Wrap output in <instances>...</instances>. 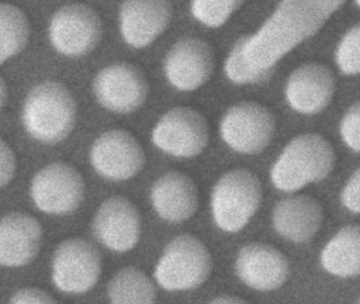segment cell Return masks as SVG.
<instances>
[{
  "label": "cell",
  "mask_w": 360,
  "mask_h": 304,
  "mask_svg": "<svg viewBox=\"0 0 360 304\" xmlns=\"http://www.w3.org/2000/svg\"><path fill=\"white\" fill-rule=\"evenodd\" d=\"M142 221L134 203L123 196H111L101 204L94 217L96 238L117 253L131 251L140 240Z\"/></svg>",
  "instance_id": "13"
},
{
  "label": "cell",
  "mask_w": 360,
  "mask_h": 304,
  "mask_svg": "<svg viewBox=\"0 0 360 304\" xmlns=\"http://www.w3.org/2000/svg\"><path fill=\"white\" fill-rule=\"evenodd\" d=\"M334 164L330 141L318 133H305L285 146L271 168V182L281 191H298L326 179Z\"/></svg>",
  "instance_id": "2"
},
{
  "label": "cell",
  "mask_w": 360,
  "mask_h": 304,
  "mask_svg": "<svg viewBox=\"0 0 360 304\" xmlns=\"http://www.w3.org/2000/svg\"><path fill=\"white\" fill-rule=\"evenodd\" d=\"M7 101V84L3 77H0V109L4 107Z\"/></svg>",
  "instance_id": "31"
},
{
  "label": "cell",
  "mask_w": 360,
  "mask_h": 304,
  "mask_svg": "<svg viewBox=\"0 0 360 304\" xmlns=\"http://www.w3.org/2000/svg\"><path fill=\"white\" fill-rule=\"evenodd\" d=\"M275 130L271 112L254 101H243L229 108L220 126L223 141L243 154L262 152L273 139Z\"/></svg>",
  "instance_id": "7"
},
{
  "label": "cell",
  "mask_w": 360,
  "mask_h": 304,
  "mask_svg": "<svg viewBox=\"0 0 360 304\" xmlns=\"http://www.w3.org/2000/svg\"><path fill=\"white\" fill-rule=\"evenodd\" d=\"M214 56L212 46L195 37L176 42L165 58L168 82L180 91L189 92L203 86L214 72Z\"/></svg>",
  "instance_id": "14"
},
{
  "label": "cell",
  "mask_w": 360,
  "mask_h": 304,
  "mask_svg": "<svg viewBox=\"0 0 360 304\" xmlns=\"http://www.w3.org/2000/svg\"><path fill=\"white\" fill-rule=\"evenodd\" d=\"M11 303H54L56 302V299H53L52 296L46 291H41L39 289H22L20 291H16L13 296H12Z\"/></svg>",
  "instance_id": "29"
},
{
  "label": "cell",
  "mask_w": 360,
  "mask_h": 304,
  "mask_svg": "<svg viewBox=\"0 0 360 304\" xmlns=\"http://www.w3.org/2000/svg\"><path fill=\"white\" fill-rule=\"evenodd\" d=\"M262 187L258 177L246 169L223 175L212 192L214 223L226 232L243 229L260 207Z\"/></svg>",
  "instance_id": "4"
},
{
  "label": "cell",
  "mask_w": 360,
  "mask_h": 304,
  "mask_svg": "<svg viewBox=\"0 0 360 304\" xmlns=\"http://www.w3.org/2000/svg\"><path fill=\"white\" fill-rule=\"evenodd\" d=\"M359 25H355L345 33L337 48V65L345 75H356L359 72Z\"/></svg>",
  "instance_id": "25"
},
{
  "label": "cell",
  "mask_w": 360,
  "mask_h": 304,
  "mask_svg": "<svg viewBox=\"0 0 360 304\" xmlns=\"http://www.w3.org/2000/svg\"><path fill=\"white\" fill-rule=\"evenodd\" d=\"M102 272L100 251L83 239L58 245L52 260V279L60 291L84 293L94 289Z\"/></svg>",
  "instance_id": "10"
},
{
  "label": "cell",
  "mask_w": 360,
  "mask_h": 304,
  "mask_svg": "<svg viewBox=\"0 0 360 304\" xmlns=\"http://www.w3.org/2000/svg\"><path fill=\"white\" fill-rule=\"evenodd\" d=\"M90 160L98 175L111 181L134 177L145 163L144 150L138 139L127 131H107L94 141Z\"/></svg>",
  "instance_id": "12"
},
{
  "label": "cell",
  "mask_w": 360,
  "mask_h": 304,
  "mask_svg": "<svg viewBox=\"0 0 360 304\" xmlns=\"http://www.w3.org/2000/svg\"><path fill=\"white\" fill-rule=\"evenodd\" d=\"M30 25L13 4H0V65L20 54L28 44Z\"/></svg>",
  "instance_id": "23"
},
{
  "label": "cell",
  "mask_w": 360,
  "mask_h": 304,
  "mask_svg": "<svg viewBox=\"0 0 360 304\" xmlns=\"http://www.w3.org/2000/svg\"><path fill=\"white\" fill-rule=\"evenodd\" d=\"M31 196L37 208L50 215H68L85 198L81 173L65 163H52L39 170L31 183Z\"/></svg>",
  "instance_id": "9"
},
{
  "label": "cell",
  "mask_w": 360,
  "mask_h": 304,
  "mask_svg": "<svg viewBox=\"0 0 360 304\" xmlns=\"http://www.w3.org/2000/svg\"><path fill=\"white\" fill-rule=\"evenodd\" d=\"M359 169H356L341 192V203L347 210L354 213H359Z\"/></svg>",
  "instance_id": "27"
},
{
  "label": "cell",
  "mask_w": 360,
  "mask_h": 304,
  "mask_svg": "<svg viewBox=\"0 0 360 304\" xmlns=\"http://www.w3.org/2000/svg\"><path fill=\"white\" fill-rule=\"evenodd\" d=\"M150 198L158 215L172 223L191 219L199 205L195 182L179 171L162 175L151 188Z\"/></svg>",
  "instance_id": "19"
},
{
  "label": "cell",
  "mask_w": 360,
  "mask_h": 304,
  "mask_svg": "<svg viewBox=\"0 0 360 304\" xmlns=\"http://www.w3.org/2000/svg\"><path fill=\"white\" fill-rule=\"evenodd\" d=\"M236 272L244 284L260 291L280 289L290 276V263L283 253L265 243L252 242L238 251Z\"/></svg>",
  "instance_id": "15"
},
{
  "label": "cell",
  "mask_w": 360,
  "mask_h": 304,
  "mask_svg": "<svg viewBox=\"0 0 360 304\" xmlns=\"http://www.w3.org/2000/svg\"><path fill=\"white\" fill-rule=\"evenodd\" d=\"M16 171V158L11 148L0 139V187H5Z\"/></svg>",
  "instance_id": "28"
},
{
  "label": "cell",
  "mask_w": 360,
  "mask_h": 304,
  "mask_svg": "<svg viewBox=\"0 0 360 304\" xmlns=\"http://www.w3.org/2000/svg\"><path fill=\"white\" fill-rule=\"evenodd\" d=\"M323 221V210L317 200L309 196L282 198L275 205L273 225L286 240L307 243L315 236Z\"/></svg>",
  "instance_id": "20"
},
{
  "label": "cell",
  "mask_w": 360,
  "mask_h": 304,
  "mask_svg": "<svg viewBox=\"0 0 360 304\" xmlns=\"http://www.w3.org/2000/svg\"><path fill=\"white\" fill-rule=\"evenodd\" d=\"M109 299L112 303L146 304L157 301L153 281L139 268H122L108 285Z\"/></svg>",
  "instance_id": "22"
},
{
  "label": "cell",
  "mask_w": 360,
  "mask_h": 304,
  "mask_svg": "<svg viewBox=\"0 0 360 304\" xmlns=\"http://www.w3.org/2000/svg\"><path fill=\"white\" fill-rule=\"evenodd\" d=\"M355 1H356V4H357V6H358V4H359V0H355Z\"/></svg>",
  "instance_id": "32"
},
{
  "label": "cell",
  "mask_w": 360,
  "mask_h": 304,
  "mask_svg": "<svg viewBox=\"0 0 360 304\" xmlns=\"http://www.w3.org/2000/svg\"><path fill=\"white\" fill-rule=\"evenodd\" d=\"M212 303H229V304H236V303H246L245 300L241 299V298L237 297V296H219V297L214 298V300H212Z\"/></svg>",
  "instance_id": "30"
},
{
  "label": "cell",
  "mask_w": 360,
  "mask_h": 304,
  "mask_svg": "<svg viewBox=\"0 0 360 304\" xmlns=\"http://www.w3.org/2000/svg\"><path fill=\"white\" fill-rule=\"evenodd\" d=\"M345 0H282L258 32L241 38L225 63L235 84L266 78L288 52L315 35Z\"/></svg>",
  "instance_id": "1"
},
{
  "label": "cell",
  "mask_w": 360,
  "mask_h": 304,
  "mask_svg": "<svg viewBox=\"0 0 360 304\" xmlns=\"http://www.w3.org/2000/svg\"><path fill=\"white\" fill-rule=\"evenodd\" d=\"M320 261L326 272L340 278L359 274L360 234L356 224L341 228L324 246Z\"/></svg>",
  "instance_id": "21"
},
{
  "label": "cell",
  "mask_w": 360,
  "mask_h": 304,
  "mask_svg": "<svg viewBox=\"0 0 360 304\" xmlns=\"http://www.w3.org/2000/svg\"><path fill=\"white\" fill-rule=\"evenodd\" d=\"M102 33L98 13L83 4L62 6L50 21V42L65 56L81 57L91 52L101 42Z\"/></svg>",
  "instance_id": "6"
},
{
  "label": "cell",
  "mask_w": 360,
  "mask_h": 304,
  "mask_svg": "<svg viewBox=\"0 0 360 304\" xmlns=\"http://www.w3.org/2000/svg\"><path fill=\"white\" fill-rule=\"evenodd\" d=\"M210 141L205 118L188 107H176L164 114L153 130V141L165 153L176 158L199 156Z\"/></svg>",
  "instance_id": "8"
},
{
  "label": "cell",
  "mask_w": 360,
  "mask_h": 304,
  "mask_svg": "<svg viewBox=\"0 0 360 304\" xmlns=\"http://www.w3.org/2000/svg\"><path fill=\"white\" fill-rule=\"evenodd\" d=\"M98 103L109 111L129 114L142 107L148 95V82L144 74L127 63L104 68L94 82Z\"/></svg>",
  "instance_id": "11"
},
{
  "label": "cell",
  "mask_w": 360,
  "mask_h": 304,
  "mask_svg": "<svg viewBox=\"0 0 360 304\" xmlns=\"http://www.w3.org/2000/svg\"><path fill=\"white\" fill-rule=\"evenodd\" d=\"M244 0H193V16L210 27H221L243 4Z\"/></svg>",
  "instance_id": "24"
},
{
  "label": "cell",
  "mask_w": 360,
  "mask_h": 304,
  "mask_svg": "<svg viewBox=\"0 0 360 304\" xmlns=\"http://www.w3.org/2000/svg\"><path fill=\"white\" fill-rule=\"evenodd\" d=\"M335 88L336 80L328 67L316 63H305L288 77L286 101L295 111L313 115L330 105Z\"/></svg>",
  "instance_id": "16"
},
{
  "label": "cell",
  "mask_w": 360,
  "mask_h": 304,
  "mask_svg": "<svg viewBox=\"0 0 360 304\" xmlns=\"http://www.w3.org/2000/svg\"><path fill=\"white\" fill-rule=\"evenodd\" d=\"M359 103H355L345 112L340 122V134L347 147L359 152Z\"/></svg>",
  "instance_id": "26"
},
{
  "label": "cell",
  "mask_w": 360,
  "mask_h": 304,
  "mask_svg": "<svg viewBox=\"0 0 360 304\" xmlns=\"http://www.w3.org/2000/svg\"><path fill=\"white\" fill-rule=\"evenodd\" d=\"M77 113V101L64 84L44 82L33 87L27 95L22 122L33 139L56 144L70 134Z\"/></svg>",
  "instance_id": "3"
},
{
  "label": "cell",
  "mask_w": 360,
  "mask_h": 304,
  "mask_svg": "<svg viewBox=\"0 0 360 304\" xmlns=\"http://www.w3.org/2000/svg\"><path fill=\"white\" fill-rule=\"evenodd\" d=\"M172 16L169 0H125L120 11L122 36L129 46L144 48L167 29Z\"/></svg>",
  "instance_id": "17"
},
{
  "label": "cell",
  "mask_w": 360,
  "mask_h": 304,
  "mask_svg": "<svg viewBox=\"0 0 360 304\" xmlns=\"http://www.w3.org/2000/svg\"><path fill=\"white\" fill-rule=\"evenodd\" d=\"M43 227L35 217L24 213H11L0 220V264L20 267L39 255Z\"/></svg>",
  "instance_id": "18"
},
{
  "label": "cell",
  "mask_w": 360,
  "mask_h": 304,
  "mask_svg": "<svg viewBox=\"0 0 360 304\" xmlns=\"http://www.w3.org/2000/svg\"><path fill=\"white\" fill-rule=\"evenodd\" d=\"M212 270V258L207 247L197 236L185 234L168 243L155 277L167 291H188L204 284Z\"/></svg>",
  "instance_id": "5"
}]
</instances>
